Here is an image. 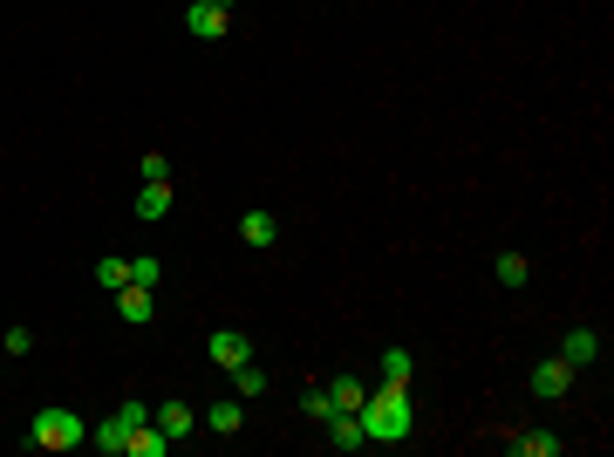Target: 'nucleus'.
Returning <instances> with one entry per match:
<instances>
[{
	"instance_id": "obj_1",
	"label": "nucleus",
	"mask_w": 614,
	"mask_h": 457,
	"mask_svg": "<svg viewBox=\"0 0 614 457\" xmlns=\"http://www.w3.org/2000/svg\"><path fill=\"white\" fill-rule=\"evenodd\" d=\"M410 423H417V417H410V396H403L396 382H383V389L362 403V430H369V444H403Z\"/></svg>"
},
{
	"instance_id": "obj_2",
	"label": "nucleus",
	"mask_w": 614,
	"mask_h": 457,
	"mask_svg": "<svg viewBox=\"0 0 614 457\" xmlns=\"http://www.w3.org/2000/svg\"><path fill=\"white\" fill-rule=\"evenodd\" d=\"M35 444L41 451H76V444H89V430H82L76 410H55V403H48L35 417Z\"/></svg>"
},
{
	"instance_id": "obj_3",
	"label": "nucleus",
	"mask_w": 614,
	"mask_h": 457,
	"mask_svg": "<svg viewBox=\"0 0 614 457\" xmlns=\"http://www.w3.org/2000/svg\"><path fill=\"white\" fill-rule=\"evenodd\" d=\"M185 28H192L198 41H219L232 28V7L226 0H192V7H185Z\"/></svg>"
},
{
	"instance_id": "obj_4",
	"label": "nucleus",
	"mask_w": 614,
	"mask_h": 457,
	"mask_svg": "<svg viewBox=\"0 0 614 457\" xmlns=\"http://www.w3.org/2000/svg\"><path fill=\"white\" fill-rule=\"evenodd\" d=\"M205 355H212V369H239V362H253V335H239V328H219L212 342H205Z\"/></svg>"
},
{
	"instance_id": "obj_5",
	"label": "nucleus",
	"mask_w": 614,
	"mask_h": 457,
	"mask_svg": "<svg viewBox=\"0 0 614 457\" xmlns=\"http://www.w3.org/2000/svg\"><path fill=\"white\" fill-rule=\"evenodd\" d=\"M526 389L546 396V403H553V396H567V389H574V362H560V355H553V362H539L533 376H526Z\"/></svg>"
},
{
	"instance_id": "obj_6",
	"label": "nucleus",
	"mask_w": 614,
	"mask_h": 457,
	"mask_svg": "<svg viewBox=\"0 0 614 457\" xmlns=\"http://www.w3.org/2000/svg\"><path fill=\"white\" fill-rule=\"evenodd\" d=\"M116 307H123V321H151V314H157V287L123 280V287H116Z\"/></svg>"
},
{
	"instance_id": "obj_7",
	"label": "nucleus",
	"mask_w": 614,
	"mask_h": 457,
	"mask_svg": "<svg viewBox=\"0 0 614 457\" xmlns=\"http://www.w3.org/2000/svg\"><path fill=\"white\" fill-rule=\"evenodd\" d=\"M328 444H335V451H362V444H369L362 417H355V410H335V417H328Z\"/></svg>"
},
{
	"instance_id": "obj_8",
	"label": "nucleus",
	"mask_w": 614,
	"mask_h": 457,
	"mask_svg": "<svg viewBox=\"0 0 614 457\" xmlns=\"http://www.w3.org/2000/svg\"><path fill=\"white\" fill-rule=\"evenodd\" d=\"M89 444H96L103 457H123V444H130V423H123V417H103L96 430H89Z\"/></svg>"
},
{
	"instance_id": "obj_9",
	"label": "nucleus",
	"mask_w": 614,
	"mask_h": 457,
	"mask_svg": "<svg viewBox=\"0 0 614 457\" xmlns=\"http://www.w3.org/2000/svg\"><path fill=\"white\" fill-rule=\"evenodd\" d=\"M137 219H144V226L171 219V185H144V191H137Z\"/></svg>"
},
{
	"instance_id": "obj_10",
	"label": "nucleus",
	"mask_w": 614,
	"mask_h": 457,
	"mask_svg": "<svg viewBox=\"0 0 614 457\" xmlns=\"http://www.w3.org/2000/svg\"><path fill=\"white\" fill-rule=\"evenodd\" d=\"M594 355H601V335H594V328H574V335H567V342H560V362H594Z\"/></svg>"
},
{
	"instance_id": "obj_11",
	"label": "nucleus",
	"mask_w": 614,
	"mask_h": 457,
	"mask_svg": "<svg viewBox=\"0 0 614 457\" xmlns=\"http://www.w3.org/2000/svg\"><path fill=\"white\" fill-rule=\"evenodd\" d=\"M328 403H335V410H355V417H362V403H369V389H362V382H355V376H335V382H328Z\"/></svg>"
},
{
	"instance_id": "obj_12",
	"label": "nucleus",
	"mask_w": 614,
	"mask_h": 457,
	"mask_svg": "<svg viewBox=\"0 0 614 457\" xmlns=\"http://www.w3.org/2000/svg\"><path fill=\"white\" fill-rule=\"evenodd\" d=\"M164 444H171V437H164V430H157V423H137V430H130V444H123V451H130V457H164Z\"/></svg>"
},
{
	"instance_id": "obj_13",
	"label": "nucleus",
	"mask_w": 614,
	"mask_h": 457,
	"mask_svg": "<svg viewBox=\"0 0 614 457\" xmlns=\"http://www.w3.org/2000/svg\"><path fill=\"white\" fill-rule=\"evenodd\" d=\"M512 457H560V437H546V430H519V437H512Z\"/></svg>"
},
{
	"instance_id": "obj_14",
	"label": "nucleus",
	"mask_w": 614,
	"mask_h": 457,
	"mask_svg": "<svg viewBox=\"0 0 614 457\" xmlns=\"http://www.w3.org/2000/svg\"><path fill=\"white\" fill-rule=\"evenodd\" d=\"M239 239L246 246H273V212H239Z\"/></svg>"
},
{
	"instance_id": "obj_15",
	"label": "nucleus",
	"mask_w": 614,
	"mask_h": 457,
	"mask_svg": "<svg viewBox=\"0 0 614 457\" xmlns=\"http://www.w3.org/2000/svg\"><path fill=\"white\" fill-rule=\"evenodd\" d=\"M151 423L164 437H185V430H192V410H185V403H164V410H151Z\"/></svg>"
},
{
	"instance_id": "obj_16",
	"label": "nucleus",
	"mask_w": 614,
	"mask_h": 457,
	"mask_svg": "<svg viewBox=\"0 0 614 457\" xmlns=\"http://www.w3.org/2000/svg\"><path fill=\"white\" fill-rule=\"evenodd\" d=\"M123 280H130V260H116V253H103V260H96V287H103V294H116Z\"/></svg>"
},
{
	"instance_id": "obj_17",
	"label": "nucleus",
	"mask_w": 614,
	"mask_h": 457,
	"mask_svg": "<svg viewBox=\"0 0 614 457\" xmlns=\"http://www.w3.org/2000/svg\"><path fill=\"white\" fill-rule=\"evenodd\" d=\"M232 389H239V396H260V389H267V369H260V362H239V369H232Z\"/></svg>"
},
{
	"instance_id": "obj_18",
	"label": "nucleus",
	"mask_w": 614,
	"mask_h": 457,
	"mask_svg": "<svg viewBox=\"0 0 614 457\" xmlns=\"http://www.w3.org/2000/svg\"><path fill=\"white\" fill-rule=\"evenodd\" d=\"M526 280H533L526 253H505V260H499V287H526Z\"/></svg>"
},
{
	"instance_id": "obj_19",
	"label": "nucleus",
	"mask_w": 614,
	"mask_h": 457,
	"mask_svg": "<svg viewBox=\"0 0 614 457\" xmlns=\"http://www.w3.org/2000/svg\"><path fill=\"white\" fill-rule=\"evenodd\" d=\"M383 382H396V389L410 382V348H383Z\"/></svg>"
},
{
	"instance_id": "obj_20",
	"label": "nucleus",
	"mask_w": 614,
	"mask_h": 457,
	"mask_svg": "<svg viewBox=\"0 0 614 457\" xmlns=\"http://www.w3.org/2000/svg\"><path fill=\"white\" fill-rule=\"evenodd\" d=\"M212 430H219V437H232V430H239V423H246V410H239V403H212Z\"/></svg>"
},
{
	"instance_id": "obj_21",
	"label": "nucleus",
	"mask_w": 614,
	"mask_h": 457,
	"mask_svg": "<svg viewBox=\"0 0 614 457\" xmlns=\"http://www.w3.org/2000/svg\"><path fill=\"white\" fill-rule=\"evenodd\" d=\"M130 280H137V287H164V260H151V253L130 260Z\"/></svg>"
},
{
	"instance_id": "obj_22",
	"label": "nucleus",
	"mask_w": 614,
	"mask_h": 457,
	"mask_svg": "<svg viewBox=\"0 0 614 457\" xmlns=\"http://www.w3.org/2000/svg\"><path fill=\"white\" fill-rule=\"evenodd\" d=\"M301 410H307V417H321V423L335 417V403H328V389H321V382H314V389H301Z\"/></svg>"
},
{
	"instance_id": "obj_23",
	"label": "nucleus",
	"mask_w": 614,
	"mask_h": 457,
	"mask_svg": "<svg viewBox=\"0 0 614 457\" xmlns=\"http://www.w3.org/2000/svg\"><path fill=\"white\" fill-rule=\"evenodd\" d=\"M137 171H144V185H171V178H164V171H171V164H164V151H151Z\"/></svg>"
},
{
	"instance_id": "obj_24",
	"label": "nucleus",
	"mask_w": 614,
	"mask_h": 457,
	"mask_svg": "<svg viewBox=\"0 0 614 457\" xmlns=\"http://www.w3.org/2000/svg\"><path fill=\"white\" fill-rule=\"evenodd\" d=\"M0 342H7V355H28V348H35V328H7Z\"/></svg>"
},
{
	"instance_id": "obj_25",
	"label": "nucleus",
	"mask_w": 614,
	"mask_h": 457,
	"mask_svg": "<svg viewBox=\"0 0 614 457\" xmlns=\"http://www.w3.org/2000/svg\"><path fill=\"white\" fill-rule=\"evenodd\" d=\"M0 355H7V342H0Z\"/></svg>"
}]
</instances>
